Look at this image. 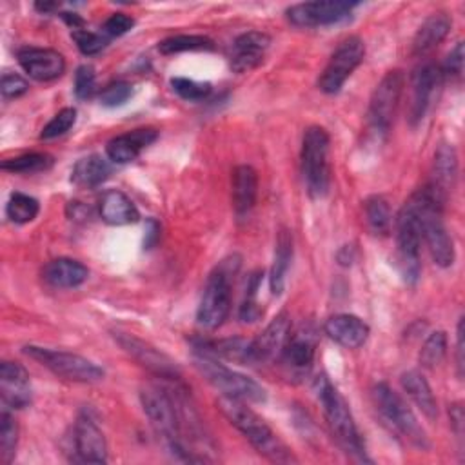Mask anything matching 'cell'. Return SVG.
Segmentation results:
<instances>
[{
    "mask_svg": "<svg viewBox=\"0 0 465 465\" xmlns=\"http://www.w3.org/2000/svg\"><path fill=\"white\" fill-rule=\"evenodd\" d=\"M140 401L145 416L149 418L154 432L163 440L167 450H171L173 456H176L178 460L200 461L187 449V440L183 438L182 430V416L176 391L173 396V391L169 387L149 383L142 387Z\"/></svg>",
    "mask_w": 465,
    "mask_h": 465,
    "instance_id": "6da1fadb",
    "label": "cell"
},
{
    "mask_svg": "<svg viewBox=\"0 0 465 465\" xmlns=\"http://www.w3.org/2000/svg\"><path fill=\"white\" fill-rule=\"evenodd\" d=\"M216 407L247 438V441L256 449L258 454L274 463L296 461L289 447L251 407H247L245 401L231 396H220L216 400Z\"/></svg>",
    "mask_w": 465,
    "mask_h": 465,
    "instance_id": "7a4b0ae2",
    "label": "cell"
},
{
    "mask_svg": "<svg viewBox=\"0 0 465 465\" xmlns=\"http://www.w3.org/2000/svg\"><path fill=\"white\" fill-rule=\"evenodd\" d=\"M409 202L416 213L420 234L425 240L434 263L440 267H450L454 263L456 254L452 238L449 236L443 223L445 202L429 185H423L421 189L414 191L409 196Z\"/></svg>",
    "mask_w": 465,
    "mask_h": 465,
    "instance_id": "3957f363",
    "label": "cell"
},
{
    "mask_svg": "<svg viewBox=\"0 0 465 465\" xmlns=\"http://www.w3.org/2000/svg\"><path fill=\"white\" fill-rule=\"evenodd\" d=\"M314 392L323 409V416L327 420L329 430L338 441V445L352 458L369 461L365 456L361 436L358 432L352 412L349 409V403L345 401L341 392L336 389V385L325 374H320L314 380Z\"/></svg>",
    "mask_w": 465,
    "mask_h": 465,
    "instance_id": "277c9868",
    "label": "cell"
},
{
    "mask_svg": "<svg viewBox=\"0 0 465 465\" xmlns=\"http://www.w3.org/2000/svg\"><path fill=\"white\" fill-rule=\"evenodd\" d=\"M236 269H238V260L234 256L231 260H223L207 276V282L203 285V292L198 303V311H196V320L200 327L207 331H214L227 320L231 312V298H232L231 276H234Z\"/></svg>",
    "mask_w": 465,
    "mask_h": 465,
    "instance_id": "5b68a950",
    "label": "cell"
},
{
    "mask_svg": "<svg viewBox=\"0 0 465 465\" xmlns=\"http://www.w3.org/2000/svg\"><path fill=\"white\" fill-rule=\"evenodd\" d=\"M194 367L216 391L222 392V396H231L252 403H262L267 398L265 389L258 381L238 371L229 369L225 363H220V360L211 354L194 352Z\"/></svg>",
    "mask_w": 465,
    "mask_h": 465,
    "instance_id": "8992f818",
    "label": "cell"
},
{
    "mask_svg": "<svg viewBox=\"0 0 465 465\" xmlns=\"http://www.w3.org/2000/svg\"><path fill=\"white\" fill-rule=\"evenodd\" d=\"M371 394H372V401H374L376 409L380 411L381 418L400 436H403L411 445H414L418 449H429L427 434H425L423 427L420 425L416 414L394 389H391L385 381H380V383H374Z\"/></svg>",
    "mask_w": 465,
    "mask_h": 465,
    "instance_id": "52a82bcc",
    "label": "cell"
},
{
    "mask_svg": "<svg viewBox=\"0 0 465 465\" xmlns=\"http://www.w3.org/2000/svg\"><path fill=\"white\" fill-rule=\"evenodd\" d=\"M329 133L320 125H311L303 133L302 142V174L307 193L322 198L329 191Z\"/></svg>",
    "mask_w": 465,
    "mask_h": 465,
    "instance_id": "ba28073f",
    "label": "cell"
},
{
    "mask_svg": "<svg viewBox=\"0 0 465 465\" xmlns=\"http://www.w3.org/2000/svg\"><path fill=\"white\" fill-rule=\"evenodd\" d=\"M24 352L36 360L40 365L49 369L53 374L78 383H94L104 378V369L96 365L93 360L69 352V351H56L38 345H25Z\"/></svg>",
    "mask_w": 465,
    "mask_h": 465,
    "instance_id": "9c48e42d",
    "label": "cell"
},
{
    "mask_svg": "<svg viewBox=\"0 0 465 465\" xmlns=\"http://www.w3.org/2000/svg\"><path fill=\"white\" fill-rule=\"evenodd\" d=\"M420 225L416 213L407 200L396 216V263L407 283L420 278Z\"/></svg>",
    "mask_w": 465,
    "mask_h": 465,
    "instance_id": "30bf717a",
    "label": "cell"
},
{
    "mask_svg": "<svg viewBox=\"0 0 465 465\" xmlns=\"http://www.w3.org/2000/svg\"><path fill=\"white\" fill-rule=\"evenodd\" d=\"M365 58V44L360 36L351 35L340 42V45L331 54L325 69L318 78V87L325 94H336L354 69Z\"/></svg>",
    "mask_w": 465,
    "mask_h": 465,
    "instance_id": "8fae6325",
    "label": "cell"
},
{
    "mask_svg": "<svg viewBox=\"0 0 465 465\" xmlns=\"http://www.w3.org/2000/svg\"><path fill=\"white\" fill-rule=\"evenodd\" d=\"M403 85H405L403 73L400 69H394L385 73V76L374 87L369 100L367 116H369L371 127L376 133L385 134L391 129L400 105Z\"/></svg>",
    "mask_w": 465,
    "mask_h": 465,
    "instance_id": "7c38bea8",
    "label": "cell"
},
{
    "mask_svg": "<svg viewBox=\"0 0 465 465\" xmlns=\"http://www.w3.org/2000/svg\"><path fill=\"white\" fill-rule=\"evenodd\" d=\"M356 2L347 0H323L302 2L287 7V20L296 27H322L347 20L356 7Z\"/></svg>",
    "mask_w": 465,
    "mask_h": 465,
    "instance_id": "4fadbf2b",
    "label": "cell"
},
{
    "mask_svg": "<svg viewBox=\"0 0 465 465\" xmlns=\"http://www.w3.org/2000/svg\"><path fill=\"white\" fill-rule=\"evenodd\" d=\"M113 336L118 341V345L133 360H136L142 367H145L149 372H153L163 380H180V369L176 367V363L167 354H163L156 347H153L151 343H147L129 332H120V331H114Z\"/></svg>",
    "mask_w": 465,
    "mask_h": 465,
    "instance_id": "5bb4252c",
    "label": "cell"
},
{
    "mask_svg": "<svg viewBox=\"0 0 465 465\" xmlns=\"http://www.w3.org/2000/svg\"><path fill=\"white\" fill-rule=\"evenodd\" d=\"M291 334V316L282 311L271 323L249 343V365L278 361Z\"/></svg>",
    "mask_w": 465,
    "mask_h": 465,
    "instance_id": "9a60e30c",
    "label": "cell"
},
{
    "mask_svg": "<svg viewBox=\"0 0 465 465\" xmlns=\"http://www.w3.org/2000/svg\"><path fill=\"white\" fill-rule=\"evenodd\" d=\"M314 354H316V332L309 325H302L296 331L291 329V334L287 338V343L278 361L292 376H303L311 371Z\"/></svg>",
    "mask_w": 465,
    "mask_h": 465,
    "instance_id": "2e32d148",
    "label": "cell"
},
{
    "mask_svg": "<svg viewBox=\"0 0 465 465\" xmlns=\"http://www.w3.org/2000/svg\"><path fill=\"white\" fill-rule=\"evenodd\" d=\"M73 443L76 460L84 463H105L107 461V441L96 421L82 412L73 427Z\"/></svg>",
    "mask_w": 465,
    "mask_h": 465,
    "instance_id": "e0dca14e",
    "label": "cell"
},
{
    "mask_svg": "<svg viewBox=\"0 0 465 465\" xmlns=\"http://www.w3.org/2000/svg\"><path fill=\"white\" fill-rule=\"evenodd\" d=\"M16 60L20 67L38 82H51L64 74L65 60L64 56L49 47H22L16 51Z\"/></svg>",
    "mask_w": 465,
    "mask_h": 465,
    "instance_id": "ac0fdd59",
    "label": "cell"
},
{
    "mask_svg": "<svg viewBox=\"0 0 465 465\" xmlns=\"http://www.w3.org/2000/svg\"><path fill=\"white\" fill-rule=\"evenodd\" d=\"M0 396L7 409H24L31 403V380L22 363L9 360L0 363Z\"/></svg>",
    "mask_w": 465,
    "mask_h": 465,
    "instance_id": "d6986e66",
    "label": "cell"
},
{
    "mask_svg": "<svg viewBox=\"0 0 465 465\" xmlns=\"http://www.w3.org/2000/svg\"><path fill=\"white\" fill-rule=\"evenodd\" d=\"M441 69L432 64V62H425L420 67H416V71L412 73V98H411V107H409V122L412 125L420 124L430 105V100L434 96L436 87L441 82Z\"/></svg>",
    "mask_w": 465,
    "mask_h": 465,
    "instance_id": "ffe728a7",
    "label": "cell"
},
{
    "mask_svg": "<svg viewBox=\"0 0 465 465\" xmlns=\"http://www.w3.org/2000/svg\"><path fill=\"white\" fill-rule=\"evenodd\" d=\"M271 45V36L262 31L242 33L231 47V69L245 73L258 67Z\"/></svg>",
    "mask_w": 465,
    "mask_h": 465,
    "instance_id": "44dd1931",
    "label": "cell"
},
{
    "mask_svg": "<svg viewBox=\"0 0 465 465\" xmlns=\"http://www.w3.org/2000/svg\"><path fill=\"white\" fill-rule=\"evenodd\" d=\"M158 133L151 127L133 129L129 133L111 138L105 145L107 158L114 163H129L140 156V153L156 142Z\"/></svg>",
    "mask_w": 465,
    "mask_h": 465,
    "instance_id": "7402d4cb",
    "label": "cell"
},
{
    "mask_svg": "<svg viewBox=\"0 0 465 465\" xmlns=\"http://www.w3.org/2000/svg\"><path fill=\"white\" fill-rule=\"evenodd\" d=\"M325 334L347 349L361 347L369 338V325L354 314H334L323 325Z\"/></svg>",
    "mask_w": 465,
    "mask_h": 465,
    "instance_id": "603a6c76",
    "label": "cell"
},
{
    "mask_svg": "<svg viewBox=\"0 0 465 465\" xmlns=\"http://www.w3.org/2000/svg\"><path fill=\"white\" fill-rule=\"evenodd\" d=\"M458 174V156L450 143H440V147L434 153V163H432V178L427 183L443 202H447L449 193L454 187Z\"/></svg>",
    "mask_w": 465,
    "mask_h": 465,
    "instance_id": "cb8c5ba5",
    "label": "cell"
},
{
    "mask_svg": "<svg viewBox=\"0 0 465 465\" xmlns=\"http://www.w3.org/2000/svg\"><path fill=\"white\" fill-rule=\"evenodd\" d=\"M258 194V174L256 171L243 163L234 167L231 176V198L232 207L238 216H245L256 203Z\"/></svg>",
    "mask_w": 465,
    "mask_h": 465,
    "instance_id": "d4e9b609",
    "label": "cell"
},
{
    "mask_svg": "<svg viewBox=\"0 0 465 465\" xmlns=\"http://www.w3.org/2000/svg\"><path fill=\"white\" fill-rule=\"evenodd\" d=\"M100 218L109 225H127L140 218L133 200L120 189H107L98 202Z\"/></svg>",
    "mask_w": 465,
    "mask_h": 465,
    "instance_id": "484cf974",
    "label": "cell"
},
{
    "mask_svg": "<svg viewBox=\"0 0 465 465\" xmlns=\"http://www.w3.org/2000/svg\"><path fill=\"white\" fill-rule=\"evenodd\" d=\"M44 280L56 289H74L89 278V269L73 258H54L42 271Z\"/></svg>",
    "mask_w": 465,
    "mask_h": 465,
    "instance_id": "4316f807",
    "label": "cell"
},
{
    "mask_svg": "<svg viewBox=\"0 0 465 465\" xmlns=\"http://www.w3.org/2000/svg\"><path fill=\"white\" fill-rule=\"evenodd\" d=\"M450 25H452V22L447 16V13L440 11V13H432L430 16H427L412 38V54L425 56L432 49H436L449 35Z\"/></svg>",
    "mask_w": 465,
    "mask_h": 465,
    "instance_id": "83f0119b",
    "label": "cell"
},
{
    "mask_svg": "<svg viewBox=\"0 0 465 465\" xmlns=\"http://www.w3.org/2000/svg\"><path fill=\"white\" fill-rule=\"evenodd\" d=\"M403 391L409 394V398L416 403V407L421 411L423 416L429 420H436L438 416V403L432 394V389L425 376L420 371H405L400 378Z\"/></svg>",
    "mask_w": 465,
    "mask_h": 465,
    "instance_id": "f1b7e54d",
    "label": "cell"
},
{
    "mask_svg": "<svg viewBox=\"0 0 465 465\" xmlns=\"http://www.w3.org/2000/svg\"><path fill=\"white\" fill-rule=\"evenodd\" d=\"M292 260V236L287 229H282L276 238L274 260L269 272V289L274 296H280L285 285V274Z\"/></svg>",
    "mask_w": 465,
    "mask_h": 465,
    "instance_id": "f546056e",
    "label": "cell"
},
{
    "mask_svg": "<svg viewBox=\"0 0 465 465\" xmlns=\"http://www.w3.org/2000/svg\"><path fill=\"white\" fill-rule=\"evenodd\" d=\"M109 174H111V167L107 160L98 154H89L80 158L74 163L71 171V182L76 187L93 189V187H98L102 182H105Z\"/></svg>",
    "mask_w": 465,
    "mask_h": 465,
    "instance_id": "4dcf8cb0",
    "label": "cell"
},
{
    "mask_svg": "<svg viewBox=\"0 0 465 465\" xmlns=\"http://www.w3.org/2000/svg\"><path fill=\"white\" fill-rule=\"evenodd\" d=\"M363 211H365L367 227L371 229L372 234H387L391 231L392 214H391L389 202L383 196L380 194L369 196L363 203Z\"/></svg>",
    "mask_w": 465,
    "mask_h": 465,
    "instance_id": "1f68e13d",
    "label": "cell"
},
{
    "mask_svg": "<svg viewBox=\"0 0 465 465\" xmlns=\"http://www.w3.org/2000/svg\"><path fill=\"white\" fill-rule=\"evenodd\" d=\"M214 42L203 35H174L167 36L158 44L162 54H174L185 51H213Z\"/></svg>",
    "mask_w": 465,
    "mask_h": 465,
    "instance_id": "d6a6232c",
    "label": "cell"
},
{
    "mask_svg": "<svg viewBox=\"0 0 465 465\" xmlns=\"http://www.w3.org/2000/svg\"><path fill=\"white\" fill-rule=\"evenodd\" d=\"M53 156L47 153H27L20 154L16 158H9L2 162V171L15 173V174H31V173H40L45 171L53 165Z\"/></svg>",
    "mask_w": 465,
    "mask_h": 465,
    "instance_id": "836d02e7",
    "label": "cell"
},
{
    "mask_svg": "<svg viewBox=\"0 0 465 465\" xmlns=\"http://www.w3.org/2000/svg\"><path fill=\"white\" fill-rule=\"evenodd\" d=\"M18 434L20 429L15 416L9 412L7 407H4L0 412V461L5 465L11 463L16 454Z\"/></svg>",
    "mask_w": 465,
    "mask_h": 465,
    "instance_id": "e575fe53",
    "label": "cell"
},
{
    "mask_svg": "<svg viewBox=\"0 0 465 465\" xmlns=\"http://www.w3.org/2000/svg\"><path fill=\"white\" fill-rule=\"evenodd\" d=\"M40 211V203L36 198L24 194V193H13L5 203V214L13 223H29L36 218Z\"/></svg>",
    "mask_w": 465,
    "mask_h": 465,
    "instance_id": "d590c367",
    "label": "cell"
},
{
    "mask_svg": "<svg viewBox=\"0 0 465 465\" xmlns=\"http://www.w3.org/2000/svg\"><path fill=\"white\" fill-rule=\"evenodd\" d=\"M447 356V334L443 331H434L429 334L420 351V363L425 369L438 367Z\"/></svg>",
    "mask_w": 465,
    "mask_h": 465,
    "instance_id": "8d00e7d4",
    "label": "cell"
},
{
    "mask_svg": "<svg viewBox=\"0 0 465 465\" xmlns=\"http://www.w3.org/2000/svg\"><path fill=\"white\" fill-rule=\"evenodd\" d=\"M262 276H263V272L258 271V272H254V274L251 276V280H249L247 294H245V300H243V303L240 305V312H238V316H240L242 322H256V320L263 314V309L260 307L258 298H256V296H258L260 283H262Z\"/></svg>",
    "mask_w": 465,
    "mask_h": 465,
    "instance_id": "74e56055",
    "label": "cell"
},
{
    "mask_svg": "<svg viewBox=\"0 0 465 465\" xmlns=\"http://www.w3.org/2000/svg\"><path fill=\"white\" fill-rule=\"evenodd\" d=\"M171 87L180 98L187 102H200L207 98L211 93L209 82H196L193 78H183V76H174L171 80Z\"/></svg>",
    "mask_w": 465,
    "mask_h": 465,
    "instance_id": "f35d334b",
    "label": "cell"
},
{
    "mask_svg": "<svg viewBox=\"0 0 465 465\" xmlns=\"http://www.w3.org/2000/svg\"><path fill=\"white\" fill-rule=\"evenodd\" d=\"M76 122V109L74 107H64L60 109L42 129L40 138L42 140H51L56 136L65 134Z\"/></svg>",
    "mask_w": 465,
    "mask_h": 465,
    "instance_id": "ab89813d",
    "label": "cell"
},
{
    "mask_svg": "<svg viewBox=\"0 0 465 465\" xmlns=\"http://www.w3.org/2000/svg\"><path fill=\"white\" fill-rule=\"evenodd\" d=\"M71 38L74 40L78 51L85 56L98 54L107 45V38L104 35L93 33V31H87V29H74L71 33Z\"/></svg>",
    "mask_w": 465,
    "mask_h": 465,
    "instance_id": "60d3db41",
    "label": "cell"
},
{
    "mask_svg": "<svg viewBox=\"0 0 465 465\" xmlns=\"http://www.w3.org/2000/svg\"><path fill=\"white\" fill-rule=\"evenodd\" d=\"M133 96L131 84L118 80L109 85H105L100 93V104L105 107H120Z\"/></svg>",
    "mask_w": 465,
    "mask_h": 465,
    "instance_id": "b9f144b4",
    "label": "cell"
},
{
    "mask_svg": "<svg viewBox=\"0 0 465 465\" xmlns=\"http://www.w3.org/2000/svg\"><path fill=\"white\" fill-rule=\"evenodd\" d=\"M96 89V74L93 65L84 64L74 73V94L80 100H87L93 96Z\"/></svg>",
    "mask_w": 465,
    "mask_h": 465,
    "instance_id": "7bdbcfd3",
    "label": "cell"
},
{
    "mask_svg": "<svg viewBox=\"0 0 465 465\" xmlns=\"http://www.w3.org/2000/svg\"><path fill=\"white\" fill-rule=\"evenodd\" d=\"M27 89H29L27 80L16 73H4L0 78V93L5 100L20 98L22 94L27 93Z\"/></svg>",
    "mask_w": 465,
    "mask_h": 465,
    "instance_id": "ee69618b",
    "label": "cell"
},
{
    "mask_svg": "<svg viewBox=\"0 0 465 465\" xmlns=\"http://www.w3.org/2000/svg\"><path fill=\"white\" fill-rule=\"evenodd\" d=\"M463 42H458L450 53L447 54L441 69V76H449V78H461L463 74Z\"/></svg>",
    "mask_w": 465,
    "mask_h": 465,
    "instance_id": "f6af8a7d",
    "label": "cell"
},
{
    "mask_svg": "<svg viewBox=\"0 0 465 465\" xmlns=\"http://www.w3.org/2000/svg\"><path fill=\"white\" fill-rule=\"evenodd\" d=\"M134 27V18L125 13H113L104 22V35L107 36H122Z\"/></svg>",
    "mask_w": 465,
    "mask_h": 465,
    "instance_id": "bcb514c9",
    "label": "cell"
},
{
    "mask_svg": "<svg viewBox=\"0 0 465 465\" xmlns=\"http://www.w3.org/2000/svg\"><path fill=\"white\" fill-rule=\"evenodd\" d=\"M463 336H465V332H463V318H460L458 331H456V367H458L460 380L463 378V367H465V358H463L465 340H463Z\"/></svg>",
    "mask_w": 465,
    "mask_h": 465,
    "instance_id": "7dc6e473",
    "label": "cell"
},
{
    "mask_svg": "<svg viewBox=\"0 0 465 465\" xmlns=\"http://www.w3.org/2000/svg\"><path fill=\"white\" fill-rule=\"evenodd\" d=\"M65 213L69 220H74V222H85L91 216V209L82 202H69Z\"/></svg>",
    "mask_w": 465,
    "mask_h": 465,
    "instance_id": "c3c4849f",
    "label": "cell"
},
{
    "mask_svg": "<svg viewBox=\"0 0 465 465\" xmlns=\"http://www.w3.org/2000/svg\"><path fill=\"white\" fill-rule=\"evenodd\" d=\"M449 414H450V425L456 432V438L461 440L463 438V409H461V403H452Z\"/></svg>",
    "mask_w": 465,
    "mask_h": 465,
    "instance_id": "681fc988",
    "label": "cell"
},
{
    "mask_svg": "<svg viewBox=\"0 0 465 465\" xmlns=\"http://www.w3.org/2000/svg\"><path fill=\"white\" fill-rule=\"evenodd\" d=\"M160 238V223L154 218H149L145 222V238H143V247L151 249Z\"/></svg>",
    "mask_w": 465,
    "mask_h": 465,
    "instance_id": "f907efd6",
    "label": "cell"
},
{
    "mask_svg": "<svg viewBox=\"0 0 465 465\" xmlns=\"http://www.w3.org/2000/svg\"><path fill=\"white\" fill-rule=\"evenodd\" d=\"M60 7V2H36L35 9L40 13H54Z\"/></svg>",
    "mask_w": 465,
    "mask_h": 465,
    "instance_id": "816d5d0a",
    "label": "cell"
}]
</instances>
